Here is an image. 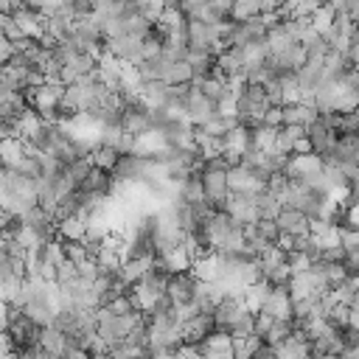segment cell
I'll return each instance as SVG.
<instances>
[{
  "label": "cell",
  "instance_id": "836d02e7",
  "mask_svg": "<svg viewBox=\"0 0 359 359\" xmlns=\"http://www.w3.org/2000/svg\"><path fill=\"white\" fill-rule=\"evenodd\" d=\"M20 359H53L42 345H31V348H20Z\"/></svg>",
  "mask_w": 359,
  "mask_h": 359
},
{
  "label": "cell",
  "instance_id": "4316f807",
  "mask_svg": "<svg viewBox=\"0 0 359 359\" xmlns=\"http://www.w3.org/2000/svg\"><path fill=\"white\" fill-rule=\"evenodd\" d=\"M292 334H294V323H292V320H275V325H272V331H269V337H266L264 342H266L269 348H275V345L286 342Z\"/></svg>",
  "mask_w": 359,
  "mask_h": 359
},
{
  "label": "cell",
  "instance_id": "7c38bea8",
  "mask_svg": "<svg viewBox=\"0 0 359 359\" xmlns=\"http://www.w3.org/2000/svg\"><path fill=\"white\" fill-rule=\"evenodd\" d=\"M233 334L227 331H213L205 342H202V353L208 359H236V348H233Z\"/></svg>",
  "mask_w": 359,
  "mask_h": 359
},
{
  "label": "cell",
  "instance_id": "277c9868",
  "mask_svg": "<svg viewBox=\"0 0 359 359\" xmlns=\"http://www.w3.org/2000/svg\"><path fill=\"white\" fill-rule=\"evenodd\" d=\"M309 140L314 146V154L320 157H331L337 151V143H339V132L331 129L323 118H317L311 126H309Z\"/></svg>",
  "mask_w": 359,
  "mask_h": 359
},
{
  "label": "cell",
  "instance_id": "1f68e13d",
  "mask_svg": "<svg viewBox=\"0 0 359 359\" xmlns=\"http://www.w3.org/2000/svg\"><path fill=\"white\" fill-rule=\"evenodd\" d=\"M311 255H306V252H289V266H292V278L294 275H303V272H309L311 269Z\"/></svg>",
  "mask_w": 359,
  "mask_h": 359
},
{
  "label": "cell",
  "instance_id": "52a82bcc",
  "mask_svg": "<svg viewBox=\"0 0 359 359\" xmlns=\"http://www.w3.org/2000/svg\"><path fill=\"white\" fill-rule=\"evenodd\" d=\"M261 311L272 314L275 320H292L294 323V300H292L289 286H272V294H269V300L264 303Z\"/></svg>",
  "mask_w": 359,
  "mask_h": 359
},
{
  "label": "cell",
  "instance_id": "484cf974",
  "mask_svg": "<svg viewBox=\"0 0 359 359\" xmlns=\"http://www.w3.org/2000/svg\"><path fill=\"white\" fill-rule=\"evenodd\" d=\"M334 20H337V8H334L331 3L320 6V8L311 14V25H314V31H317V34H325V31L334 25Z\"/></svg>",
  "mask_w": 359,
  "mask_h": 359
},
{
  "label": "cell",
  "instance_id": "e575fe53",
  "mask_svg": "<svg viewBox=\"0 0 359 359\" xmlns=\"http://www.w3.org/2000/svg\"><path fill=\"white\" fill-rule=\"evenodd\" d=\"M264 123H266V126H275V129H280V126H283V107H272V109L266 112Z\"/></svg>",
  "mask_w": 359,
  "mask_h": 359
},
{
  "label": "cell",
  "instance_id": "5bb4252c",
  "mask_svg": "<svg viewBox=\"0 0 359 359\" xmlns=\"http://www.w3.org/2000/svg\"><path fill=\"white\" fill-rule=\"evenodd\" d=\"M320 118V109H311L306 104H292V107H283V126H311L314 121Z\"/></svg>",
  "mask_w": 359,
  "mask_h": 359
},
{
  "label": "cell",
  "instance_id": "83f0119b",
  "mask_svg": "<svg viewBox=\"0 0 359 359\" xmlns=\"http://www.w3.org/2000/svg\"><path fill=\"white\" fill-rule=\"evenodd\" d=\"M42 255H45V261H50L53 266L65 264V261H67V250H65V241L53 238L50 244H45V247H42Z\"/></svg>",
  "mask_w": 359,
  "mask_h": 359
},
{
  "label": "cell",
  "instance_id": "d590c367",
  "mask_svg": "<svg viewBox=\"0 0 359 359\" xmlns=\"http://www.w3.org/2000/svg\"><path fill=\"white\" fill-rule=\"evenodd\" d=\"M252 359H278V353H275V348H269V345H264Z\"/></svg>",
  "mask_w": 359,
  "mask_h": 359
},
{
  "label": "cell",
  "instance_id": "4dcf8cb0",
  "mask_svg": "<svg viewBox=\"0 0 359 359\" xmlns=\"http://www.w3.org/2000/svg\"><path fill=\"white\" fill-rule=\"evenodd\" d=\"M79 278V264L76 261H65V264H59L56 266V283L59 286H65V283H70V280H76Z\"/></svg>",
  "mask_w": 359,
  "mask_h": 359
},
{
  "label": "cell",
  "instance_id": "8992f818",
  "mask_svg": "<svg viewBox=\"0 0 359 359\" xmlns=\"http://www.w3.org/2000/svg\"><path fill=\"white\" fill-rule=\"evenodd\" d=\"M258 196V194H255ZM255 196L252 194H230L227 199V213L238 222V224H255L261 216H258V208H255Z\"/></svg>",
  "mask_w": 359,
  "mask_h": 359
},
{
  "label": "cell",
  "instance_id": "d4e9b609",
  "mask_svg": "<svg viewBox=\"0 0 359 359\" xmlns=\"http://www.w3.org/2000/svg\"><path fill=\"white\" fill-rule=\"evenodd\" d=\"M233 22H247L252 17H261V3L258 0H236V6L230 8Z\"/></svg>",
  "mask_w": 359,
  "mask_h": 359
},
{
  "label": "cell",
  "instance_id": "ba28073f",
  "mask_svg": "<svg viewBox=\"0 0 359 359\" xmlns=\"http://www.w3.org/2000/svg\"><path fill=\"white\" fill-rule=\"evenodd\" d=\"M8 334H11V339H14V345L17 348H31V345H39V337H42V325H36L31 317H25L22 311H20V317L6 328Z\"/></svg>",
  "mask_w": 359,
  "mask_h": 359
},
{
  "label": "cell",
  "instance_id": "ac0fdd59",
  "mask_svg": "<svg viewBox=\"0 0 359 359\" xmlns=\"http://www.w3.org/2000/svg\"><path fill=\"white\" fill-rule=\"evenodd\" d=\"M297 42H294V36L280 25V28H275V31H269L266 34V48H269V56H283L286 50H292Z\"/></svg>",
  "mask_w": 359,
  "mask_h": 359
},
{
  "label": "cell",
  "instance_id": "e0dca14e",
  "mask_svg": "<svg viewBox=\"0 0 359 359\" xmlns=\"http://www.w3.org/2000/svg\"><path fill=\"white\" fill-rule=\"evenodd\" d=\"M56 233L62 236V241H84L87 238V219L70 216V219L56 224Z\"/></svg>",
  "mask_w": 359,
  "mask_h": 359
},
{
  "label": "cell",
  "instance_id": "5b68a950",
  "mask_svg": "<svg viewBox=\"0 0 359 359\" xmlns=\"http://www.w3.org/2000/svg\"><path fill=\"white\" fill-rule=\"evenodd\" d=\"M244 311H250L247 306H244V300L238 297V294H227L216 309H213V320H216V331H233V325H236V320L244 314Z\"/></svg>",
  "mask_w": 359,
  "mask_h": 359
},
{
  "label": "cell",
  "instance_id": "9a60e30c",
  "mask_svg": "<svg viewBox=\"0 0 359 359\" xmlns=\"http://www.w3.org/2000/svg\"><path fill=\"white\" fill-rule=\"evenodd\" d=\"M45 123H48V121H45V118H42L36 109H28V112H25V115H22V118L14 123V129H17V137H20V140L31 143V140H34V137H36V135L45 129Z\"/></svg>",
  "mask_w": 359,
  "mask_h": 359
},
{
  "label": "cell",
  "instance_id": "44dd1931",
  "mask_svg": "<svg viewBox=\"0 0 359 359\" xmlns=\"http://www.w3.org/2000/svg\"><path fill=\"white\" fill-rule=\"evenodd\" d=\"M255 208H258V216H261V219H278L280 210H283V202H280L278 194L264 191V194L255 196Z\"/></svg>",
  "mask_w": 359,
  "mask_h": 359
},
{
  "label": "cell",
  "instance_id": "d6986e66",
  "mask_svg": "<svg viewBox=\"0 0 359 359\" xmlns=\"http://www.w3.org/2000/svg\"><path fill=\"white\" fill-rule=\"evenodd\" d=\"M185 62L191 65L194 79H196V76H202V79H205V76H210V70L216 67V56H213L210 50H194V48H191V50H188V56H185Z\"/></svg>",
  "mask_w": 359,
  "mask_h": 359
},
{
  "label": "cell",
  "instance_id": "7402d4cb",
  "mask_svg": "<svg viewBox=\"0 0 359 359\" xmlns=\"http://www.w3.org/2000/svg\"><path fill=\"white\" fill-rule=\"evenodd\" d=\"M93 163H95V168H101V171H107V174H112L115 168H118V163H121V151L118 149H109V146H98V149H93Z\"/></svg>",
  "mask_w": 359,
  "mask_h": 359
},
{
  "label": "cell",
  "instance_id": "8fae6325",
  "mask_svg": "<svg viewBox=\"0 0 359 359\" xmlns=\"http://www.w3.org/2000/svg\"><path fill=\"white\" fill-rule=\"evenodd\" d=\"M275 222H278L280 233H286V236H294V238L297 236H311V219L306 213L294 210V208H283Z\"/></svg>",
  "mask_w": 359,
  "mask_h": 359
},
{
  "label": "cell",
  "instance_id": "4fadbf2b",
  "mask_svg": "<svg viewBox=\"0 0 359 359\" xmlns=\"http://www.w3.org/2000/svg\"><path fill=\"white\" fill-rule=\"evenodd\" d=\"M160 266L168 272V275H180V272H191V266H194V258H191V252L180 244V247H174V250H168L165 255H160Z\"/></svg>",
  "mask_w": 359,
  "mask_h": 359
},
{
  "label": "cell",
  "instance_id": "7a4b0ae2",
  "mask_svg": "<svg viewBox=\"0 0 359 359\" xmlns=\"http://www.w3.org/2000/svg\"><path fill=\"white\" fill-rule=\"evenodd\" d=\"M185 115H188V121L194 126H205L219 115V104L213 98H208L199 87H191L188 101H185Z\"/></svg>",
  "mask_w": 359,
  "mask_h": 359
},
{
  "label": "cell",
  "instance_id": "2e32d148",
  "mask_svg": "<svg viewBox=\"0 0 359 359\" xmlns=\"http://www.w3.org/2000/svg\"><path fill=\"white\" fill-rule=\"evenodd\" d=\"M269 294H272V283H269V280H261V283L247 286L244 294H241V300H244V306H247L252 314H258V311L264 309V303L269 300Z\"/></svg>",
  "mask_w": 359,
  "mask_h": 359
},
{
  "label": "cell",
  "instance_id": "30bf717a",
  "mask_svg": "<svg viewBox=\"0 0 359 359\" xmlns=\"http://www.w3.org/2000/svg\"><path fill=\"white\" fill-rule=\"evenodd\" d=\"M39 345H42L53 359H67V356H70V351H76V348H73V342H70V337H67L65 331H59L56 325L42 328Z\"/></svg>",
  "mask_w": 359,
  "mask_h": 359
},
{
  "label": "cell",
  "instance_id": "f1b7e54d",
  "mask_svg": "<svg viewBox=\"0 0 359 359\" xmlns=\"http://www.w3.org/2000/svg\"><path fill=\"white\" fill-rule=\"evenodd\" d=\"M0 28H3V36L11 39V42H22V39H28L11 14H3V17H0Z\"/></svg>",
  "mask_w": 359,
  "mask_h": 359
},
{
  "label": "cell",
  "instance_id": "3957f363",
  "mask_svg": "<svg viewBox=\"0 0 359 359\" xmlns=\"http://www.w3.org/2000/svg\"><path fill=\"white\" fill-rule=\"evenodd\" d=\"M196 286H199V280H196L191 272H180V275H171V278H168L165 294H168V300H171L177 309H180V306H191L194 297H196Z\"/></svg>",
  "mask_w": 359,
  "mask_h": 359
},
{
  "label": "cell",
  "instance_id": "8d00e7d4",
  "mask_svg": "<svg viewBox=\"0 0 359 359\" xmlns=\"http://www.w3.org/2000/svg\"><path fill=\"white\" fill-rule=\"evenodd\" d=\"M348 14L353 17V22L359 20V0H348Z\"/></svg>",
  "mask_w": 359,
  "mask_h": 359
},
{
  "label": "cell",
  "instance_id": "f35d334b",
  "mask_svg": "<svg viewBox=\"0 0 359 359\" xmlns=\"http://www.w3.org/2000/svg\"><path fill=\"white\" fill-rule=\"evenodd\" d=\"M356 115H359V109H356Z\"/></svg>",
  "mask_w": 359,
  "mask_h": 359
},
{
  "label": "cell",
  "instance_id": "6da1fadb",
  "mask_svg": "<svg viewBox=\"0 0 359 359\" xmlns=\"http://www.w3.org/2000/svg\"><path fill=\"white\" fill-rule=\"evenodd\" d=\"M202 185H205V196H208L210 208L213 210H224L227 199H230V182H227V163H224V157L205 163Z\"/></svg>",
  "mask_w": 359,
  "mask_h": 359
},
{
  "label": "cell",
  "instance_id": "74e56055",
  "mask_svg": "<svg viewBox=\"0 0 359 359\" xmlns=\"http://www.w3.org/2000/svg\"><path fill=\"white\" fill-rule=\"evenodd\" d=\"M140 359H154V356H151V353H149V351H146V353H143V356H140Z\"/></svg>",
  "mask_w": 359,
  "mask_h": 359
},
{
  "label": "cell",
  "instance_id": "9c48e42d",
  "mask_svg": "<svg viewBox=\"0 0 359 359\" xmlns=\"http://www.w3.org/2000/svg\"><path fill=\"white\" fill-rule=\"evenodd\" d=\"M213 331H216L213 314H196L194 320L182 323V339H185V345H202Z\"/></svg>",
  "mask_w": 359,
  "mask_h": 359
},
{
  "label": "cell",
  "instance_id": "cb8c5ba5",
  "mask_svg": "<svg viewBox=\"0 0 359 359\" xmlns=\"http://www.w3.org/2000/svg\"><path fill=\"white\" fill-rule=\"evenodd\" d=\"M233 339H236V337H233ZM264 345H266V342H264L258 334H252V337H238V339L233 342V348H236V359H252Z\"/></svg>",
  "mask_w": 359,
  "mask_h": 359
},
{
  "label": "cell",
  "instance_id": "d6a6232c",
  "mask_svg": "<svg viewBox=\"0 0 359 359\" xmlns=\"http://www.w3.org/2000/svg\"><path fill=\"white\" fill-rule=\"evenodd\" d=\"M272 325H275V317H272V314H266V311H258V314H255V334H258L261 339L269 337Z\"/></svg>",
  "mask_w": 359,
  "mask_h": 359
},
{
  "label": "cell",
  "instance_id": "603a6c76",
  "mask_svg": "<svg viewBox=\"0 0 359 359\" xmlns=\"http://www.w3.org/2000/svg\"><path fill=\"white\" fill-rule=\"evenodd\" d=\"M191 275H194L196 280H202V283H208V280H219V264H216V252H210V255H205V258L194 261Z\"/></svg>",
  "mask_w": 359,
  "mask_h": 359
},
{
  "label": "cell",
  "instance_id": "f546056e",
  "mask_svg": "<svg viewBox=\"0 0 359 359\" xmlns=\"http://www.w3.org/2000/svg\"><path fill=\"white\" fill-rule=\"evenodd\" d=\"M236 339L238 337H252L255 334V314L252 311H244L238 320H236V325H233V331H230Z\"/></svg>",
  "mask_w": 359,
  "mask_h": 359
},
{
  "label": "cell",
  "instance_id": "ffe728a7",
  "mask_svg": "<svg viewBox=\"0 0 359 359\" xmlns=\"http://www.w3.org/2000/svg\"><path fill=\"white\" fill-rule=\"evenodd\" d=\"M275 143H278V129L275 126H266L264 121L252 126V146L255 149H261L266 154V151H275Z\"/></svg>",
  "mask_w": 359,
  "mask_h": 359
}]
</instances>
